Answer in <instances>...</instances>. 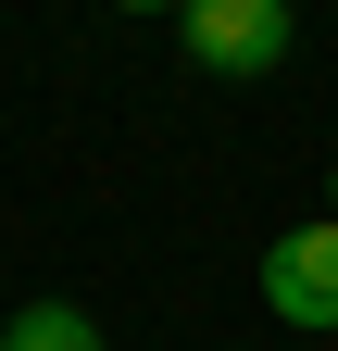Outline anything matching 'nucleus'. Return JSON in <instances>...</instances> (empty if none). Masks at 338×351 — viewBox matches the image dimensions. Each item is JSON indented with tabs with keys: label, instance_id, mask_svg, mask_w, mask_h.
Wrapping results in <instances>:
<instances>
[{
	"label": "nucleus",
	"instance_id": "nucleus-3",
	"mask_svg": "<svg viewBox=\"0 0 338 351\" xmlns=\"http://www.w3.org/2000/svg\"><path fill=\"white\" fill-rule=\"evenodd\" d=\"M0 351H101V326L75 314V301H25V314L0 326Z\"/></svg>",
	"mask_w": 338,
	"mask_h": 351
},
{
	"label": "nucleus",
	"instance_id": "nucleus-5",
	"mask_svg": "<svg viewBox=\"0 0 338 351\" xmlns=\"http://www.w3.org/2000/svg\"><path fill=\"white\" fill-rule=\"evenodd\" d=\"M326 213H338V163H326Z\"/></svg>",
	"mask_w": 338,
	"mask_h": 351
},
{
	"label": "nucleus",
	"instance_id": "nucleus-1",
	"mask_svg": "<svg viewBox=\"0 0 338 351\" xmlns=\"http://www.w3.org/2000/svg\"><path fill=\"white\" fill-rule=\"evenodd\" d=\"M200 75H276L288 63V0H188L176 13Z\"/></svg>",
	"mask_w": 338,
	"mask_h": 351
},
{
	"label": "nucleus",
	"instance_id": "nucleus-4",
	"mask_svg": "<svg viewBox=\"0 0 338 351\" xmlns=\"http://www.w3.org/2000/svg\"><path fill=\"white\" fill-rule=\"evenodd\" d=\"M113 13H188V0H113Z\"/></svg>",
	"mask_w": 338,
	"mask_h": 351
},
{
	"label": "nucleus",
	"instance_id": "nucleus-2",
	"mask_svg": "<svg viewBox=\"0 0 338 351\" xmlns=\"http://www.w3.org/2000/svg\"><path fill=\"white\" fill-rule=\"evenodd\" d=\"M263 314L276 326H338V213H313V226H288L263 251Z\"/></svg>",
	"mask_w": 338,
	"mask_h": 351
}]
</instances>
